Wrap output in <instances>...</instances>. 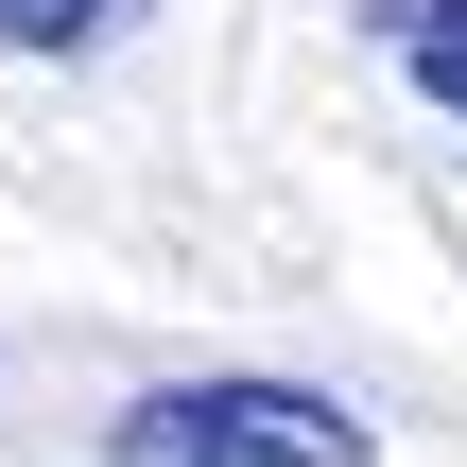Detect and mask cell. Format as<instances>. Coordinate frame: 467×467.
I'll return each instance as SVG.
<instances>
[{
    "mask_svg": "<svg viewBox=\"0 0 467 467\" xmlns=\"http://www.w3.org/2000/svg\"><path fill=\"white\" fill-rule=\"evenodd\" d=\"M104 467H381V433L312 381H156L121 399Z\"/></svg>",
    "mask_w": 467,
    "mask_h": 467,
    "instance_id": "6da1fadb",
    "label": "cell"
},
{
    "mask_svg": "<svg viewBox=\"0 0 467 467\" xmlns=\"http://www.w3.org/2000/svg\"><path fill=\"white\" fill-rule=\"evenodd\" d=\"M364 35L399 52L416 104H451V121H467V0H364Z\"/></svg>",
    "mask_w": 467,
    "mask_h": 467,
    "instance_id": "7a4b0ae2",
    "label": "cell"
},
{
    "mask_svg": "<svg viewBox=\"0 0 467 467\" xmlns=\"http://www.w3.org/2000/svg\"><path fill=\"white\" fill-rule=\"evenodd\" d=\"M139 0H0V52H104Z\"/></svg>",
    "mask_w": 467,
    "mask_h": 467,
    "instance_id": "3957f363",
    "label": "cell"
}]
</instances>
